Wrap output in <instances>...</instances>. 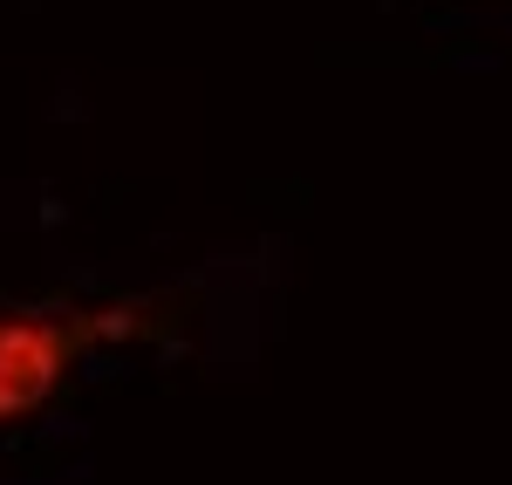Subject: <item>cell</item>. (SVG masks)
Wrapping results in <instances>:
<instances>
[{
	"mask_svg": "<svg viewBox=\"0 0 512 485\" xmlns=\"http://www.w3.org/2000/svg\"><path fill=\"white\" fill-rule=\"evenodd\" d=\"M144 335H151L144 308H82V301L76 308L69 301L0 308V431L48 410L89 356L144 342Z\"/></svg>",
	"mask_w": 512,
	"mask_h": 485,
	"instance_id": "obj_1",
	"label": "cell"
}]
</instances>
